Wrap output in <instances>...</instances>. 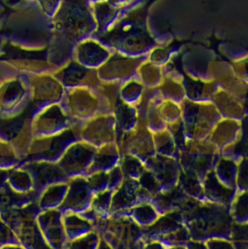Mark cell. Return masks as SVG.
<instances>
[{
	"label": "cell",
	"instance_id": "6da1fadb",
	"mask_svg": "<svg viewBox=\"0 0 248 249\" xmlns=\"http://www.w3.org/2000/svg\"><path fill=\"white\" fill-rule=\"evenodd\" d=\"M181 106L187 139H208L215 124L222 118L212 102H193L186 99Z\"/></svg>",
	"mask_w": 248,
	"mask_h": 249
},
{
	"label": "cell",
	"instance_id": "7a4b0ae2",
	"mask_svg": "<svg viewBox=\"0 0 248 249\" xmlns=\"http://www.w3.org/2000/svg\"><path fill=\"white\" fill-rule=\"evenodd\" d=\"M220 151L208 139H187L179 152V163L182 171L198 176L201 180L211 170L220 156Z\"/></svg>",
	"mask_w": 248,
	"mask_h": 249
},
{
	"label": "cell",
	"instance_id": "3957f363",
	"mask_svg": "<svg viewBox=\"0 0 248 249\" xmlns=\"http://www.w3.org/2000/svg\"><path fill=\"white\" fill-rule=\"evenodd\" d=\"M121 156L133 155L144 162L156 153L153 133L145 124L138 123L135 128L124 134L116 142Z\"/></svg>",
	"mask_w": 248,
	"mask_h": 249
},
{
	"label": "cell",
	"instance_id": "277c9868",
	"mask_svg": "<svg viewBox=\"0 0 248 249\" xmlns=\"http://www.w3.org/2000/svg\"><path fill=\"white\" fill-rule=\"evenodd\" d=\"M84 142L96 147L116 142V124L113 114H99L87 121L82 129Z\"/></svg>",
	"mask_w": 248,
	"mask_h": 249
},
{
	"label": "cell",
	"instance_id": "5b68a950",
	"mask_svg": "<svg viewBox=\"0 0 248 249\" xmlns=\"http://www.w3.org/2000/svg\"><path fill=\"white\" fill-rule=\"evenodd\" d=\"M142 62L139 58H109L101 67L98 69V75L102 82L124 83L137 78V71Z\"/></svg>",
	"mask_w": 248,
	"mask_h": 249
},
{
	"label": "cell",
	"instance_id": "8992f818",
	"mask_svg": "<svg viewBox=\"0 0 248 249\" xmlns=\"http://www.w3.org/2000/svg\"><path fill=\"white\" fill-rule=\"evenodd\" d=\"M144 166L151 171L162 187V192L173 188L178 184L182 171L178 158L155 153L144 161Z\"/></svg>",
	"mask_w": 248,
	"mask_h": 249
},
{
	"label": "cell",
	"instance_id": "52a82bcc",
	"mask_svg": "<svg viewBox=\"0 0 248 249\" xmlns=\"http://www.w3.org/2000/svg\"><path fill=\"white\" fill-rule=\"evenodd\" d=\"M209 77L211 81L215 82L219 89L247 102L248 83L236 74L231 66L213 63L209 66Z\"/></svg>",
	"mask_w": 248,
	"mask_h": 249
},
{
	"label": "cell",
	"instance_id": "ba28073f",
	"mask_svg": "<svg viewBox=\"0 0 248 249\" xmlns=\"http://www.w3.org/2000/svg\"><path fill=\"white\" fill-rule=\"evenodd\" d=\"M152 197L141 189L138 180L125 178L121 185L112 193V212L127 210L137 204L151 202Z\"/></svg>",
	"mask_w": 248,
	"mask_h": 249
},
{
	"label": "cell",
	"instance_id": "9c48e42d",
	"mask_svg": "<svg viewBox=\"0 0 248 249\" xmlns=\"http://www.w3.org/2000/svg\"><path fill=\"white\" fill-rule=\"evenodd\" d=\"M212 102L222 118L243 121L248 116L247 102H243L229 92L218 89Z\"/></svg>",
	"mask_w": 248,
	"mask_h": 249
},
{
	"label": "cell",
	"instance_id": "30bf717a",
	"mask_svg": "<svg viewBox=\"0 0 248 249\" xmlns=\"http://www.w3.org/2000/svg\"><path fill=\"white\" fill-rule=\"evenodd\" d=\"M242 130L243 121L221 118L213 129L208 139L221 152L239 139Z\"/></svg>",
	"mask_w": 248,
	"mask_h": 249
},
{
	"label": "cell",
	"instance_id": "8fae6325",
	"mask_svg": "<svg viewBox=\"0 0 248 249\" xmlns=\"http://www.w3.org/2000/svg\"><path fill=\"white\" fill-rule=\"evenodd\" d=\"M202 187L203 199L224 206L231 204L237 193L235 189L230 188L223 184L217 178L214 169L210 171L204 177Z\"/></svg>",
	"mask_w": 248,
	"mask_h": 249
},
{
	"label": "cell",
	"instance_id": "7c38bea8",
	"mask_svg": "<svg viewBox=\"0 0 248 249\" xmlns=\"http://www.w3.org/2000/svg\"><path fill=\"white\" fill-rule=\"evenodd\" d=\"M192 197L188 196L179 184L173 188L161 192L151 199V204L159 212L181 211Z\"/></svg>",
	"mask_w": 248,
	"mask_h": 249
},
{
	"label": "cell",
	"instance_id": "4fadbf2b",
	"mask_svg": "<svg viewBox=\"0 0 248 249\" xmlns=\"http://www.w3.org/2000/svg\"><path fill=\"white\" fill-rule=\"evenodd\" d=\"M120 159V152L116 142L99 146L97 148L87 174L95 172H107L119 165Z\"/></svg>",
	"mask_w": 248,
	"mask_h": 249
},
{
	"label": "cell",
	"instance_id": "5bb4252c",
	"mask_svg": "<svg viewBox=\"0 0 248 249\" xmlns=\"http://www.w3.org/2000/svg\"><path fill=\"white\" fill-rule=\"evenodd\" d=\"M183 86L186 99L193 102H211L219 88L214 81L196 80L183 74Z\"/></svg>",
	"mask_w": 248,
	"mask_h": 249
},
{
	"label": "cell",
	"instance_id": "9a60e30c",
	"mask_svg": "<svg viewBox=\"0 0 248 249\" xmlns=\"http://www.w3.org/2000/svg\"><path fill=\"white\" fill-rule=\"evenodd\" d=\"M116 124V143L126 133L135 128L138 124L135 107L119 100L113 112Z\"/></svg>",
	"mask_w": 248,
	"mask_h": 249
},
{
	"label": "cell",
	"instance_id": "2e32d148",
	"mask_svg": "<svg viewBox=\"0 0 248 249\" xmlns=\"http://www.w3.org/2000/svg\"><path fill=\"white\" fill-rule=\"evenodd\" d=\"M122 83L116 82H100L94 89L99 99L100 114H113L119 101Z\"/></svg>",
	"mask_w": 248,
	"mask_h": 249
},
{
	"label": "cell",
	"instance_id": "e0dca14e",
	"mask_svg": "<svg viewBox=\"0 0 248 249\" xmlns=\"http://www.w3.org/2000/svg\"><path fill=\"white\" fill-rule=\"evenodd\" d=\"M183 73L163 74V79L157 89L163 99L182 104L186 99L183 86Z\"/></svg>",
	"mask_w": 248,
	"mask_h": 249
},
{
	"label": "cell",
	"instance_id": "ac0fdd59",
	"mask_svg": "<svg viewBox=\"0 0 248 249\" xmlns=\"http://www.w3.org/2000/svg\"><path fill=\"white\" fill-rule=\"evenodd\" d=\"M238 160L220 155L214 168L218 179L227 187L235 190Z\"/></svg>",
	"mask_w": 248,
	"mask_h": 249
},
{
	"label": "cell",
	"instance_id": "d6986e66",
	"mask_svg": "<svg viewBox=\"0 0 248 249\" xmlns=\"http://www.w3.org/2000/svg\"><path fill=\"white\" fill-rule=\"evenodd\" d=\"M74 183L66 200V204L74 209H80L90 202L91 203L93 193L86 178H78Z\"/></svg>",
	"mask_w": 248,
	"mask_h": 249
},
{
	"label": "cell",
	"instance_id": "ffe728a7",
	"mask_svg": "<svg viewBox=\"0 0 248 249\" xmlns=\"http://www.w3.org/2000/svg\"><path fill=\"white\" fill-rule=\"evenodd\" d=\"M137 79L144 88H157L163 79V69L151 61H143L138 67Z\"/></svg>",
	"mask_w": 248,
	"mask_h": 249
},
{
	"label": "cell",
	"instance_id": "44dd1931",
	"mask_svg": "<svg viewBox=\"0 0 248 249\" xmlns=\"http://www.w3.org/2000/svg\"><path fill=\"white\" fill-rule=\"evenodd\" d=\"M155 152L164 156L178 158L179 150L173 136L167 128L153 133Z\"/></svg>",
	"mask_w": 248,
	"mask_h": 249
},
{
	"label": "cell",
	"instance_id": "7402d4cb",
	"mask_svg": "<svg viewBox=\"0 0 248 249\" xmlns=\"http://www.w3.org/2000/svg\"><path fill=\"white\" fill-rule=\"evenodd\" d=\"M178 184L189 197L198 200L203 199L202 181L195 174L182 170Z\"/></svg>",
	"mask_w": 248,
	"mask_h": 249
},
{
	"label": "cell",
	"instance_id": "603a6c76",
	"mask_svg": "<svg viewBox=\"0 0 248 249\" xmlns=\"http://www.w3.org/2000/svg\"><path fill=\"white\" fill-rule=\"evenodd\" d=\"M145 88L137 78L122 83L119 97L125 103L135 107L139 102Z\"/></svg>",
	"mask_w": 248,
	"mask_h": 249
},
{
	"label": "cell",
	"instance_id": "cb8c5ba5",
	"mask_svg": "<svg viewBox=\"0 0 248 249\" xmlns=\"http://www.w3.org/2000/svg\"><path fill=\"white\" fill-rule=\"evenodd\" d=\"M119 166L123 174L124 178L136 180L138 179L145 169L144 162L139 158L131 155L121 156Z\"/></svg>",
	"mask_w": 248,
	"mask_h": 249
},
{
	"label": "cell",
	"instance_id": "d4e9b609",
	"mask_svg": "<svg viewBox=\"0 0 248 249\" xmlns=\"http://www.w3.org/2000/svg\"><path fill=\"white\" fill-rule=\"evenodd\" d=\"M159 114L165 124H173L182 118V106L180 104L163 99L159 106Z\"/></svg>",
	"mask_w": 248,
	"mask_h": 249
},
{
	"label": "cell",
	"instance_id": "484cf974",
	"mask_svg": "<svg viewBox=\"0 0 248 249\" xmlns=\"http://www.w3.org/2000/svg\"><path fill=\"white\" fill-rule=\"evenodd\" d=\"M132 214L139 223L147 225L155 222L157 218V210L150 202L137 205L132 209Z\"/></svg>",
	"mask_w": 248,
	"mask_h": 249
},
{
	"label": "cell",
	"instance_id": "4316f807",
	"mask_svg": "<svg viewBox=\"0 0 248 249\" xmlns=\"http://www.w3.org/2000/svg\"><path fill=\"white\" fill-rule=\"evenodd\" d=\"M138 181L141 189L148 193L152 198L162 192V187L158 180L151 171L146 168L138 178Z\"/></svg>",
	"mask_w": 248,
	"mask_h": 249
},
{
	"label": "cell",
	"instance_id": "83f0119b",
	"mask_svg": "<svg viewBox=\"0 0 248 249\" xmlns=\"http://www.w3.org/2000/svg\"><path fill=\"white\" fill-rule=\"evenodd\" d=\"M65 231L70 236L81 235V232L90 231V224L87 220L81 219L75 214L65 217Z\"/></svg>",
	"mask_w": 248,
	"mask_h": 249
},
{
	"label": "cell",
	"instance_id": "f1b7e54d",
	"mask_svg": "<svg viewBox=\"0 0 248 249\" xmlns=\"http://www.w3.org/2000/svg\"><path fill=\"white\" fill-rule=\"evenodd\" d=\"M231 212L236 219L243 220L248 216V191H237L231 203Z\"/></svg>",
	"mask_w": 248,
	"mask_h": 249
},
{
	"label": "cell",
	"instance_id": "f546056e",
	"mask_svg": "<svg viewBox=\"0 0 248 249\" xmlns=\"http://www.w3.org/2000/svg\"><path fill=\"white\" fill-rule=\"evenodd\" d=\"M112 192L106 190L99 192L93 196L91 200V206L96 213H103L111 209L112 204Z\"/></svg>",
	"mask_w": 248,
	"mask_h": 249
},
{
	"label": "cell",
	"instance_id": "4dcf8cb0",
	"mask_svg": "<svg viewBox=\"0 0 248 249\" xmlns=\"http://www.w3.org/2000/svg\"><path fill=\"white\" fill-rule=\"evenodd\" d=\"M248 157L240 158L237 161V172L236 177V190L248 191Z\"/></svg>",
	"mask_w": 248,
	"mask_h": 249
},
{
	"label": "cell",
	"instance_id": "1f68e13d",
	"mask_svg": "<svg viewBox=\"0 0 248 249\" xmlns=\"http://www.w3.org/2000/svg\"><path fill=\"white\" fill-rule=\"evenodd\" d=\"M86 179L93 193L108 190V172L93 173L88 174Z\"/></svg>",
	"mask_w": 248,
	"mask_h": 249
},
{
	"label": "cell",
	"instance_id": "d6a6232c",
	"mask_svg": "<svg viewBox=\"0 0 248 249\" xmlns=\"http://www.w3.org/2000/svg\"><path fill=\"white\" fill-rule=\"evenodd\" d=\"M166 128L170 132L172 136H173L176 146L178 147V150H181L184 146L185 143L187 141L186 131H185L184 125H183L182 118L179 120L177 122L173 124H166Z\"/></svg>",
	"mask_w": 248,
	"mask_h": 249
},
{
	"label": "cell",
	"instance_id": "836d02e7",
	"mask_svg": "<svg viewBox=\"0 0 248 249\" xmlns=\"http://www.w3.org/2000/svg\"><path fill=\"white\" fill-rule=\"evenodd\" d=\"M108 172V190L115 192L122 184L124 180V176L121 171L119 165L115 166Z\"/></svg>",
	"mask_w": 248,
	"mask_h": 249
},
{
	"label": "cell",
	"instance_id": "e575fe53",
	"mask_svg": "<svg viewBox=\"0 0 248 249\" xmlns=\"http://www.w3.org/2000/svg\"><path fill=\"white\" fill-rule=\"evenodd\" d=\"M97 241L96 234L90 233L83 238H77L75 242L73 243L70 249H94Z\"/></svg>",
	"mask_w": 248,
	"mask_h": 249
},
{
	"label": "cell",
	"instance_id": "d590c367",
	"mask_svg": "<svg viewBox=\"0 0 248 249\" xmlns=\"http://www.w3.org/2000/svg\"><path fill=\"white\" fill-rule=\"evenodd\" d=\"M233 70L237 76L240 77L243 81L248 83V70H247V61H243L241 63H236L233 64Z\"/></svg>",
	"mask_w": 248,
	"mask_h": 249
},
{
	"label": "cell",
	"instance_id": "8d00e7d4",
	"mask_svg": "<svg viewBox=\"0 0 248 249\" xmlns=\"http://www.w3.org/2000/svg\"><path fill=\"white\" fill-rule=\"evenodd\" d=\"M208 249H234L230 243L221 240H214L208 243L207 246Z\"/></svg>",
	"mask_w": 248,
	"mask_h": 249
},
{
	"label": "cell",
	"instance_id": "74e56055",
	"mask_svg": "<svg viewBox=\"0 0 248 249\" xmlns=\"http://www.w3.org/2000/svg\"><path fill=\"white\" fill-rule=\"evenodd\" d=\"M189 249H207V247H205V246H204L202 244L194 242L189 244Z\"/></svg>",
	"mask_w": 248,
	"mask_h": 249
},
{
	"label": "cell",
	"instance_id": "f35d334b",
	"mask_svg": "<svg viewBox=\"0 0 248 249\" xmlns=\"http://www.w3.org/2000/svg\"><path fill=\"white\" fill-rule=\"evenodd\" d=\"M144 249H164L163 246L159 243H153V244H149L148 246L145 247Z\"/></svg>",
	"mask_w": 248,
	"mask_h": 249
},
{
	"label": "cell",
	"instance_id": "ab89813d",
	"mask_svg": "<svg viewBox=\"0 0 248 249\" xmlns=\"http://www.w3.org/2000/svg\"><path fill=\"white\" fill-rule=\"evenodd\" d=\"M97 249H112L110 246L106 241L102 240L100 243H99V246H98Z\"/></svg>",
	"mask_w": 248,
	"mask_h": 249
},
{
	"label": "cell",
	"instance_id": "60d3db41",
	"mask_svg": "<svg viewBox=\"0 0 248 249\" xmlns=\"http://www.w3.org/2000/svg\"><path fill=\"white\" fill-rule=\"evenodd\" d=\"M171 249H186L182 248V247H175V248H173Z\"/></svg>",
	"mask_w": 248,
	"mask_h": 249
}]
</instances>
